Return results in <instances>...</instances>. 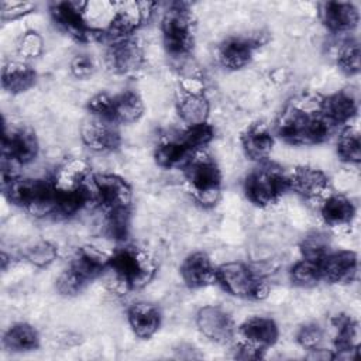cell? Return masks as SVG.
Segmentation results:
<instances>
[{"label": "cell", "instance_id": "1", "mask_svg": "<svg viewBox=\"0 0 361 361\" xmlns=\"http://www.w3.org/2000/svg\"><path fill=\"white\" fill-rule=\"evenodd\" d=\"M276 134L295 145H310L326 141L331 134L330 124L317 113L295 106L286 107L276 120Z\"/></svg>", "mask_w": 361, "mask_h": 361}, {"label": "cell", "instance_id": "2", "mask_svg": "<svg viewBox=\"0 0 361 361\" xmlns=\"http://www.w3.org/2000/svg\"><path fill=\"white\" fill-rule=\"evenodd\" d=\"M7 199L34 216L56 214V189L52 180L16 178L3 182Z\"/></svg>", "mask_w": 361, "mask_h": 361}, {"label": "cell", "instance_id": "3", "mask_svg": "<svg viewBox=\"0 0 361 361\" xmlns=\"http://www.w3.org/2000/svg\"><path fill=\"white\" fill-rule=\"evenodd\" d=\"M109 269L121 286L141 289L154 278L157 265L145 250L135 245H126L111 252Z\"/></svg>", "mask_w": 361, "mask_h": 361}, {"label": "cell", "instance_id": "4", "mask_svg": "<svg viewBox=\"0 0 361 361\" xmlns=\"http://www.w3.org/2000/svg\"><path fill=\"white\" fill-rule=\"evenodd\" d=\"M162 38L166 52L172 56H186L193 48V17L186 3H171L164 13Z\"/></svg>", "mask_w": 361, "mask_h": 361}, {"label": "cell", "instance_id": "5", "mask_svg": "<svg viewBox=\"0 0 361 361\" xmlns=\"http://www.w3.org/2000/svg\"><path fill=\"white\" fill-rule=\"evenodd\" d=\"M216 281L235 298L261 300L268 295L265 279L248 265L230 261L216 268Z\"/></svg>", "mask_w": 361, "mask_h": 361}, {"label": "cell", "instance_id": "6", "mask_svg": "<svg viewBox=\"0 0 361 361\" xmlns=\"http://www.w3.org/2000/svg\"><path fill=\"white\" fill-rule=\"evenodd\" d=\"M183 169L186 182L195 199L203 206L216 204L221 188V173L217 164L199 151Z\"/></svg>", "mask_w": 361, "mask_h": 361}, {"label": "cell", "instance_id": "7", "mask_svg": "<svg viewBox=\"0 0 361 361\" xmlns=\"http://www.w3.org/2000/svg\"><path fill=\"white\" fill-rule=\"evenodd\" d=\"M244 190L250 202L259 207H268L289 190L288 172L272 165H262L247 176Z\"/></svg>", "mask_w": 361, "mask_h": 361}, {"label": "cell", "instance_id": "8", "mask_svg": "<svg viewBox=\"0 0 361 361\" xmlns=\"http://www.w3.org/2000/svg\"><path fill=\"white\" fill-rule=\"evenodd\" d=\"M86 1H56L51 4L54 21L71 37L82 42L103 38V32L93 28L86 17Z\"/></svg>", "mask_w": 361, "mask_h": 361}, {"label": "cell", "instance_id": "9", "mask_svg": "<svg viewBox=\"0 0 361 361\" xmlns=\"http://www.w3.org/2000/svg\"><path fill=\"white\" fill-rule=\"evenodd\" d=\"M92 193L94 203L107 209L130 206L131 186L123 178L113 173H96L92 176Z\"/></svg>", "mask_w": 361, "mask_h": 361}, {"label": "cell", "instance_id": "10", "mask_svg": "<svg viewBox=\"0 0 361 361\" xmlns=\"http://www.w3.org/2000/svg\"><path fill=\"white\" fill-rule=\"evenodd\" d=\"M107 66L120 75H130L138 71L144 62V52L134 35L110 41L106 52Z\"/></svg>", "mask_w": 361, "mask_h": 361}, {"label": "cell", "instance_id": "11", "mask_svg": "<svg viewBox=\"0 0 361 361\" xmlns=\"http://www.w3.org/2000/svg\"><path fill=\"white\" fill-rule=\"evenodd\" d=\"M80 135L83 142L90 149L99 152L113 151L120 145L121 141L117 123L96 116H90L83 121Z\"/></svg>", "mask_w": 361, "mask_h": 361}, {"label": "cell", "instance_id": "12", "mask_svg": "<svg viewBox=\"0 0 361 361\" xmlns=\"http://www.w3.org/2000/svg\"><path fill=\"white\" fill-rule=\"evenodd\" d=\"M196 324L206 338L219 344L228 343L235 333L233 319L219 306H203L199 309Z\"/></svg>", "mask_w": 361, "mask_h": 361}, {"label": "cell", "instance_id": "13", "mask_svg": "<svg viewBox=\"0 0 361 361\" xmlns=\"http://www.w3.org/2000/svg\"><path fill=\"white\" fill-rule=\"evenodd\" d=\"M38 140L35 134L24 127L8 128L4 126L1 140V157H7L20 165L31 162L38 154Z\"/></svg>", "mask_w": 361, "mask_h": 361}, {"label": "cell", "instance_id": "14", "mask_svg": "<svg viewBox=\"0 0 361 361\" xmlns=\"http://www.w3.org/2000/svg\"><path fill=\"white\" fill-rule=\"evenodd\" d=\"M289 190L296 192L307 200L324 199L329 193V176L316 168L298 166L288 172Z\"/></svg>", "mask_w": 361, "mask_h": 361}, {"label": "cell", "instance_id": "15", "mask_svg": "<svg viewBox=\"0 0 361 361\" xmlns=\"http://www.w3.org/2000/svg\"><path fill=\"white\" fill-rule=\"evenodd\" d=\"M322 281L329 283H347L353 281L358 269V258L354 251H330L319 261Z\"/></svg>", "mask_w": 361, "mask_h": 361}, {"label": "cell", "instance_id": "16", "mask_svg": "<svg viewBox=\"0 0 361 361\" xmlns=\"http://www.w3.org/2000/svg\"><path fill=\"white\" fill-rule=\"evenodd\" d=\"M262 42L261 34L251 37H230L219 47V61L224 68L241 69L248 65L255 48Z\"/></svg>", "mask_w": 361, "mask_h": 361}, {"label": "cell", "instance_id": "17", "mask_svg": "<svg viewBox=\"0 0 361 361\" xmlns=\"http://www.w3.org/2000/svg\"><path fill=\"white\" fill-rule=\"evenodd\" d=\"M110 257L111 252H106L93 245H83L75 252L68 268H71L82 281L89 283L104 269H109Z\"/></svg>", "mask_w": 361, "mask_h": 361}, {"label": "cell", "instance_id": "18", "mask_svg": "<svg viewBox=\"0 0 361 361\" xmlns=\"http://www.w3.org/2000/svg\"><path fill=\"white\" fill-rule=\"evenodd\" d=\"M320 18L329 31L345 34L357 27L360 14L353 3L327 1L320 6Z\"/></svg>", "mask_w": 361, "mask_h": 361}, {"label": "cell", "instance_id": "19", "mask_svg": "<svg viewBox=\"0 0 361 361\" xmlns=\"http://www.w3.org/2000/svg\"><path fill=\"white\" fill-rule=\"evenodd\" d=\"M182 281L190 289L204 288L216 281V268L206 252L196 251L189 254L179 268Z\"/></svg>", "mask_w": 361, "mask_h": 361}, {"label": "cell", "instance_id": "20", "mask_svg": "<svg viewBox=\"0 0 361 361\" xmlns=\"http://www.w3.org/2000/svg\"><path fill=\"white\" fill-rule=\"evenodd\" d=\"M241 341L257 347L259 350H267L274 345L279 337V329L271 317L254 316L247 319L238 329Z\"/></svg>", "mask_w": 361, "mask_h": 361}, {"label": "cell", "instance_id": "21", "mask_svg": "<svg viewBox=\"0 0 361 361\" xmlns=\"http://www.w3.org/2000/svg\"><path fill=\"white\" fill-rule=\"evenodd\" d=\"M90 179L92 173L87 162L80 158H69L56 168L51 180L56 190L72 192L85 188Z\"/></svg>", "mask_w": 361, "mask_h": 361}, {"label": "cell", "instance_id": "22", "mask_svg": "<svg viewBox=\"0 0 361 361\" xmlns=\"http://www.w3.org/2000/svg\"><path fill=\"white\" fill-rule=\"evenodd\" d=\"M333 324L336 327L334 337V360H354L358 353V338L360 330L358 323L345 314L336 316L333 319Z\"/></svg>", "mask_w": 361, "mask_h": 361}, {"label": "cell", "instance_id": "23", "mask_svg": "<svg viewBox=\"0 0 361 361\" xmlns=\"http://www.w3.org/2000/svg\"><path fill=\"white\" fill-rule=\"evenodd\" d=\"M176 110L183 123L188 126H195L207 123L210 106L203 90L186 87L179 92Z\"/></svg>", "mask_w": 361, "mask_h": 361}, {"label": "cell", "instance_id": "24", "mask_svg": "<svg viewBox=\"0 0 361 361\" xmlns=\"http://www.w3.org/2000/svg\"><path fill=\"white\" fill-rule=\"evenodd\" d=\"M241 147L247 158L254 162H262L274 148V135L265 124H251L241 134Z\"/></svg>", "mask_w": 361, "mask_h": 361}, {"label": "cell", "instance_id": "25", "mask_svg": "<svg viewBox=\"0 0 361 361\" xmlns=\"http://www.w3.org/2000/svg\"><path fill=\"white\" fill-rule=\"evenodd\" d=\"M317 110L336 127L338 124H347L355 116L357 100L348 92H337L324 97Z\"/></svg>", "mask_w": 361, "mask_h": 361}, {"label": "cell", "instance_id": "26", "mask_svg": "<svg viewBox=\"0 0 361 361\" xmlns=\"http://www.w3.org/2000/svg\"><path fill=\"white\" fill-rule=\"evenodd\" d=\"M127 319L133 333L140 338L152 337L161 326L159 309L155 305L147 302L131 305L127 312Z\"/></svg>", "mask_w": 361, "mask_h": 361}, {"label": "cell", "instance_id": "27", "mask_svg": "<svg viewBox=\"0 0 361 361\" xmlns=\"http://www.w3.org/2000/svg\"><path fill=\"white\" fill-rule=\"evenodd\" d=\"M320 216L330 227H343L355 216L354 203L343 195H327L320 206Z\"/></svg>", "mask_w": 361, "mask_h": 361}, {"label": "cell", "instance_id": "28", "mask_svg": "<svg viewBox=\"0 0 361 361\" xmlns=\"http://www.w3.org/2000/svg\"><path fill=\"white\" fill-rule=\"evenodd\" d=\"M37 73L25 62L13 61L4 65L1 71V86L13 94H18L31 89L35 83Z\"/></svg>", "mask_w": 361, "mask_h": 361}, {"label": "cell", "instance_id": "29", "mask_svg": "<svg viewBox=\"0 0 361 361\" xmlns=\"http://www.w3.org/2000/svg\"><path fill=\"white\" fill-rule=\"evenodd\" d=\"M196 152H193L189 147H186L180 138L168 140L159 144L155 149V161L161 168L175 169L185 168L189 161L193 158Z\"/></svg>", "mask_w": 361, "mask_h": 361}, {"label": "cell", "instance_id": "30", "mask_svg": "<svg viewBox=\"0 0 361 361\" xmlns=\"http://www.w3.org/2000/svg\"><path fill=\"white\" fill-rule=\"evenodd\" d=\"M3 345L14 353L34 351L39 347V334L28 323H16L4 333Z\"/></svg>", "mask_w": 361, "mask_h": 361}, {"label": "cell", "instance_id": "31", "mask_svg": "<svg viewBox=\"0 0 361 361\" xmlns=\"http://www.w3.org/2000/svg\"><path fill=\"white\" fill-rule=\"evenodd\" d=\"M144 114V103L138 93L126 90L113 96V120L117 124H131Z\"/></svg>", "mask_w": 361, "mask_h": 361}, {"label": "cell", "instance_id": "32", "mask_svg": "<svg viewBox=\"0 0 361 361\" xmlns=\"http://www.w3.org/2000/svg\"><path fill=\"white\" fill-rule=\"evenodd\" d=\"M130 220H131L130 206L107 209L104 221H103V233L111 240L123 241L128 235Z\"/></svg>", "mask_w": 361, "mask_h": 361}, {"label": "cell", "instance_id": "33", "mask_svg": "<svg viewBox=\"0 0 361 361\" xmlns=\"http://www.w3.org/2000/svg\"><path fill=\"white\" fill-rule=\"evenodd\" d=\"M337 154L347 162L357 165L361 161V138L355 127H345L337 140Z\"/></svg>", "mask_w": 361, "mask_h": 361}, {"label": "cell", "instance_id": "34", "mask_svg": "<svg viewBox=\"0 0 361 361\" xmlns=\"http://www.w3.org/2000/svg\"><path fill=\"white\" fill-rule=\"evenodd\" d=\"M331 251L330 238L323 231H312L300 241L302 258L320 261Z\"/></svg>", "mask_w": 361, "mask_h": 361}, {"label": "cell", "instance_id": "35", "mask_svg": "<svg viewBox=\"0 0 361 361\" xmlns=\"http://www.w3.org/2000/svg\"><path fill=\"white\" fill-rule=\"evenodd\" d=\"M290 281L302 288H309L322 281L319 261L302 258L290 268Z\"/></svg>", "mask_w": 361, "mask_h": 361}, {"label": "cell", "instance_id": "36", "mask_svg": "<svg viewBox=\"0 0 361 361\" xmlns=\"http://www.w3.org/2000/svg\"><path fill=\"white\" fill-rule=\"evenodd\" d=\"M337 65L341 72L348 76H354L361 68V51L360 45L354 39L345 41L337 52Z\"/></svg>", "mask_w": 361, "mask_h": 361}, {"label": "cell", "instance_id": "37", "mask_svg": "<svg viewBox=\"0 0 361 361\" xmlns=\"http://www.w3.org/2000/svg\"><path fill=\"white\" fill-rule=\"evenodd\" d=\"M214 137V130L209 123L188 126V128L179 137L180 141L189 147L193 152L202 151Z\"/></svg>", "mask_w": 361, "mask_h": 361}, {"label": "cell", "instance_id": "38", "mask_svg": "<svg viewBox=\"0 0 361 361\" xmlns=\"http://www.w3.org/2000/svg\"><path fill=\"white\" fill-rule=\"evenodd\" d=\"M24 255L28 259V262L42 268V267H48L56 259L58 250L52 243L42 240L32 244L30 248H27Z\"/></svg>", "mask_w": 361, "mask_h": 361}, {"label": "cell", "instance_id": "39", "mask_svg": "<svg viewBox=\"0 0 361 361\" xmlns=\"http://www.w3.org/2000/svg\"><path fill=\"white\" fill-rule=\"evenodd\" d=\"M86 282L82 281L71 268H65L56 279V290L63 296H73L85 288Z\"/></svg>", "mask_w": 361, "mask_h": 361}, {"label": "cell", "instance_id": "40", "mask_svg": "<svg viewBox=\"0 0 361 361\" xmlns=\"http://www.w3.org/2000/svg\"><path fill=\"white\" fill-rule=\"evenodd\" d=\"M296 340H298L299 345L306 350L317 348V347H320V344L323 341V330L320 326H317L314 323L305 324L299 329Z\"/></svg>", "mask_w": 361, "mask_h": 361}, {"label": "cell", "instance_id": "41", "mask_svg": "<svg viewBox=\"0 0 361 361\" xmlns=\"http://www.w3.org/2000/svg\"><path fill=\"white\" fill-rule=\"evenodd\" d=\"M87 110H89L90 116H96V117H102V118L114 121L113 120V97L106 93L94 94L87 103Z\"/></svg>", "mask_w": 361, "mask_h": 361}, {"label": "cell", "instance_id": "42", "mask_svg": "<svg viewBox=\"0 0 361 361\" xmlns=\"http://www.w3.org/2000/svg\"><path fill=\"white\" fill-rule=\"evenodd\" d=\"M35 6L32 3H25V1H3L0 8H1V18L3 20H16L20 18L28 13Z\"/></svg>", "mask_w": 361, "mask_h": 361}, {"label": "cell", "instance_id": "43", "mask_svg": "<svg viewBox=\"0 0 361 361\" xmlns=\"http://www.w3.org/2000/svg\"><path fill=\"white\" fill-rule=\"evenodd\" d=\"M94 69H96L94 61L89 55H78L71 62V71L79 79H86L92 76Z\"/></svg>", "mask_w": 361, "mask_h": 361}, {"label": "cell", "instance_id": "44", "mask_svg": "<svg viewBox=\"0 0 361 361\" xmlns=\"http://www.w3.org/2000/svg\"><path fill=\"white\" fill-rule=\"evenodd\" d=\"M41 48H42L41 37L37 32H27L20 41L18 51L25 58H31V56H37L41 52Z\"/></svg>", "mask_w": 361, "mask_h": 361}, {"label": "cell", "instance_id": "45", "mask_svg": "<svg viewBox=\"0 0 361 361\" xmlns=\"http://www.w3.org/2000/svg\"><path fill=\"white\" fill-rule=\"evenodd\" d=\"M234 350H235L234 357L240 360H258L262 357V353H264V350L252 347L244 341H240Z\"/></svg>", "mask_w": 361, "mask_h": 361}]
</instances>
